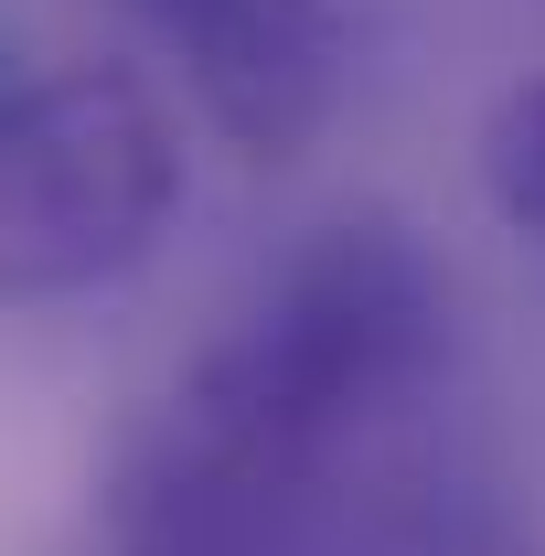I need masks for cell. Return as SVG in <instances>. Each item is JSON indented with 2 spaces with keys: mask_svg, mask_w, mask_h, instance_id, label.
Returning a JSON list of instances; mask_svg holds the SVG:
<instances>
[{
  "mask_svg": "<svg viewBox=\"0 0 545 556\" xmlns=\"http://www.w3.org/2000/svg\"><path fill=\"white\" fill-rule=\"evenodd\" d=\"M22 86H33V54H22V43L0 33V118H11V97H22Z\"/></svg>",
  "mask_w": 545,
  "mask_h": 556,
  "instance_id": "6",
  "label": "cell"
},
{
  "mask_svg": "<svg viewBox=\"0 0 545 556\" xmlns=\"http://www.w3.org/2000/svg\"><path fill=\"white\" fill-rule=\"evenodd\" d=\"M439 343H449V278L417 247V225L407 214H332L278 268L268 300L182 375L172 417L204 439H236V450L332 471V450L364 417L417 396Z\"/></svg>",
  "mask_w": 545,
  "mask_h": 556,
  "instance_id": "1",
  "label": "cell"
},
{
  "mask_svg": "<svg viewBox=\"0 0 545 556\" xmlns=\"http://www.w3.org/2000/svg\"><path fill=\"white\" fill-rule=\"evenodd\" d=\"M172 54L193 86L204 129L246 161H300L332 129L342 75H353V33L332 0H107Z\"/></svg>",
  "mask_w": 545,
  "mask_h": 556,
  "instance_id": "3",
  "label": "cell"
},
{
  "mask_svg": "<svg viewBox=\"0 0 545 556\" xmlns=\"http://www.w3.org/2000/svg\"><path fill=\"white\" fill-rule=\"evenodd\" d=\"M182 204V129L129 65H54L0 118V300L129 278Z\"/></svg>",
  "mask_w": 545,
  "mask_h": 556,
  "instance_id": "2",
  "label": "cell"
},
{
  "mask_svg": "<svg viewBox=\"0 0 545 556\" xmlns=\"http://www.w3.org/2000/svg\"><path fill=\"white\" fill-rule=\"evenodd\" d=\"M107 525H118V556H353L332 471L204 439L182 417H161L129 450Z\"/></svg>",
  "mask_w": 545,
  "mask_h": 556,
  "instance_id": "4",
  "label": "cell"
},
{
  "mask_svg": "<svg viewBox=\"0 0 545 556\" xmlns=\"http://www.w3.org/2000/svg\"><path fill=\"white\" fill-rule=\"evenodd\" d=\"M481 193H492V214L514 236L545 247V75L492 97V118H481Z\"/></svg>",
  "mask_w": 545,
  "mask_h": 556,
  "instance_id": "5",
  "label": "cell"
}]
</instances>
